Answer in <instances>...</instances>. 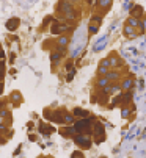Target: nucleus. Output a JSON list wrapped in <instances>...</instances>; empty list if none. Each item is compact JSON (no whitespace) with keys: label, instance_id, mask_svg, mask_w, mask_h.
Listing matches in <instances>:
<instances>
[{"label":"nucleus","instance_id":"nucleus-1","mask_svg":"<svg viewBox=\"0 0 146 158\" xmlns=\"http://www.w3.org/2000/svg\"><path fill=\"white\" fill-rule=\"evenodd\" d=\"M94 122V117H85V119H79L74 122V128L77 130V135H91V127H93Z\"/></svg>","mask_w":146,"mask_h":158},{"label":"nucleus","instance_id":"nucleus-2","mask_svg":"<svg viewBox=\"0 0 146 158\" xmlns=\"http://www.w3.org/2000/svg\"><path fill=\"white\" fill-rule=\"evenodd\" d=\"M57 13H58L60 17H65L66 21L76 19V17H77V11L72 8V5L69 2H60L57 5Z\"/></svg>","mask_w":146,"mask_h":158},{"label":"nucleus","instance_id":"nucleus-3","mask_svg":"<svg viewBox=\"0 0 146 158\" xmlns=\"http://www.w3.org/2000/svg\"><path fill=\"white\" fill-rule=\"evenodd\" d=\"M74 143L80 147V149H90L93 141H91V138L85 136V135H76L74 136Z\"/></svg>","mask_w":146,"mask_h":158},{"label":"nucleus","instance_id":"nucleus-4","mask_svg":"<svg viewBox=\"0 0 146 158\" xmlns=\"http://www.w3.org/2000/svg\"><path fill=\"white\" fill-rule=\"evenodd\" d=\"M38 132L44 136H49L52 133H55L57 132V128L53 127V125H49V124H46V122H39L38 124Z\"/></svg>","mask_w":146,"mask_h":158},{"label":"nucleus","instance_id":"nucleus-5","mask_svg":"<svg viewBox=\"0 0 146 158\" xmlns=\"http://www.w3.org/2000/svg\"><path fill=\"white\" fill-rule=\"evenodd\" d=\"M91 133H93L94 138H99V136H105V128H104V124L102 122H94L93 128H91Z\"/></svg>","mask_w":146,"mask_h":158},{"label":"nucleus","instance_id":"nucleus-6","mask_svg":"<svg viewBox=\"0 0 146 158\" xmlns=\"http://www.w3.org/2000/svg\"><path fill=\"white\" fill-rule=\"evenodd\" d=\"M19 25H21V19H19V17H11V19H8L6 24H5L8 31H16L17 28H19Z\"/></svg>","mask_w":146,"mask_h":158},{"label":"nucleus","instance_id":"nucleus-7","mask_svg":"<svg viewBox=\"0 0 146 158\" xmlns=\"http://www.w3.org/2000/svg\"><path fill=\"white\" fill-rule=\"evenodd\" d=\"M60 133H61V136H66V138H74V136L77 135V130L74 128V125H68V127L60 128Z\"/></svg>","mask_w":146,"mask_h":158},{"label":"nucleus","instance_id":"nucleus-8","mask_svg":"<svg viewBox=\"0 0 146 158\" xmlns=\"http://www.w3.org/2000/svg\"><path fill=\"white\" fill-rule=\"evenodd\" d=\"M141 16H143V6H140V5H134L132 10H131V17H134V19H138V21H140Z\"/></svg>","mask_w":146,"mask_h":158},{"label":"nucleus","instance_id":"nucleus-9","mask_svg":"<svg viewBox=\"0 0 146 158\" xmlns=\"http://www.w3.org/2000/svg\"><path fill=\"white\" fill-rule=\"evenodd\" d=\"M72 116H74V117H80V119H85V117H90V111H87L83 108H74Z\"/></svg>","mask_w":146,"mask_h":158},{"label":"nucleus","instance_id":"nucleus-10","mask_svg":"<svg viewBox=\"0 0 146 158\" xmlns=\"http://www.w3.org/2000/svg\"><path fill=\"white\" fill-rule=\"evenodd\" d=\"M132 88H134V78H132V77L124 78L123 83H121V89H123V91H129V89H132Z\"/></svg>","mask_w":146,"mask_h":158},{"label":"nucleus","instance_id":"nucleus-11","mask_svg":"<svg viewBox=\"0 0 146 158\" xmlns=\"http://www.w3.org/2000/svg\"><path fill=\"white\" fill-rule=\"evenodd\" d=\"M50 122H53V124H58V125L65 124V122H63V111H53V117H52V120H50Z\"/></svg>","mask_w":146,"mask_h":158},{"label":"nucleus","instance_id":"nucleus-12","mask_svg":"<svg viewBox=\"0 0 146 158\" xmlns=\"http://www.w3.org/2000/svg\"><path fill=\"white\" fill-rule=\"evenodd\" d=\"M11 100H13L14 107H19V105H21V102H22V96H21V92H19V91H13V94H11Z\"/></svg>","mask_w":146,"mask_h":158},{"label":"nucleus","instance_id":"nucleus-13","mask_svg":"<svg viewBox=\"0 0 146 158\" xmlns=\"http://www.w3.org/2000/svg\"><path fill=\"white\" fill-rule=\"evenodd\" d=\"M63 57V52H58V50H53L52 53H50V61H52V66L53 64H57L58 61H60V58Z\"/></svg>","mask_w":146,"mask_h":158},{"label":"nucleus","instance_id":"nucleus-14","mask_svg":"<svg viewBox=\"0 0 146 158\" xmlns=\"http://www.w3.org/2000/svg\"><path fill=\"white\" fill-rule=\"evenodd\" d=\"M57 44H58V47H63V49H66V45L69 44V38L66 35H63V36H60V39L57 41Z\"/></svg>","mask_w":146,"mask_h":158},{"label":"nucleus","instance_id":"nucleus-15","mask_svg":"<svg viewBox=\"0 0 146 158\" xmlns=\"http://www.w3.org/2000/svg\"><path fill=\"white\" fill-rule=\"evenodd\" d=\"M63 122L65 124H74V116H72V113H65V111H63Z\"/></svg>","mask_w":146,"mask_h":158},{"label":"nucleus","instance_id":"nucleus-16","mask_svg":"<svg viewBox=\"0 0 146 158\" xmlns=\"http://www.w3.org/2000/svg\"><path fill=\"white\" fill-rule=\"evenodd\" d=\"M138 24H140V21H138V19H134V17H129V19L126 21V25H127V27H132V28H137V27H138Z\"/></svg>","mask_w":146,"mask_h":158},{"label":"nucleus","instance_id":"nucleus-17","mask_svg":"<svg viewBox=\"0 0 146 158\" xmlns=\"http://www.w3.org/2000/svg\"><path fill=\"white\" fill-rule=\"evenodd\" d=\"M102 22V16H91V19H90V25H96L99 27V24Z\"/></svg>","mask_w":146,"mask_h":158},{"label":"nucleus","instance_id":"nucleus-18","mask_svg":"<svg viewBox=\"0 0 146 158\" xmlns=\"http://www.w3.org/2000/svg\"><path fill=\"white\" fill-rule=\"evenodd\" d=\"M108 85H110V81H108L105 77H99L97 78V88H105Z\"/></svg>","mask_w":146,"mask_h":158},{"label":"nucleus","instance_id":"nucleus-19","mask_svg":"<svg viewBox=\"0 0 146 158\" xmlns=\"http://www.w3.org/2000/svg\"><path fill=\"white\" fill-rule=\"evenodd\" d=\"M137 33H135V28H132V27H124V36H127V38H129V36H131V38H134V36H135Z\"/></svg>","mask_w":146,"mask_h":158},{"label":"nucleus","instance_id":"nucleus-20","mask_svg":"<svg viewBox=\"0 0 146 158\" xmlns=\"http://www.w3.org/2000/svg\"><path fill=\"white\" fill-rule=\"evenodd\" d=\"M105 78H107L108 81H113V80H118V78H120V74H118V72H107V75H105Z\"/></svg>","mask_w":146,"mask_h":158},{"label":"nucleus","instance_id":"nucleus-21","mask_svg":"<svg viewBox=\"0 0 146 158\" xmlns=\"http://www.w3.org/2000/svg\"><path fill=\"white\" fill-rule=\"evenodd\" d=\"M42 116H44V119L52 120V117H53V111H52L50 108H46V110L42 111Z\"/></svg>","mask_w":146,"mask_h":158},{"label":"nucleus","instance_id":"nucleus-22","mask_svg":"<svg viewBox=\"0 0 146 158\" xmlns=\"http://www.w3.org/2000/svg\"><path fill=\"white\" fill-rule=\"evenodd\" d=\"M5 74H6V66H5V61H0V81L3 80Z\"/></svg>","mask_w":146,"mask_h":158},{"label":"nucleus","instance_id":"nucleus-23","mask_svg":"<svg viewBox=\"0 0 146 158\" xmlns=\"http://www.w3.org/2000/svg\"><path fill=\"white\" fill-rule=\"evenodd\" d=\"M53 19H55L53 16H47V17H46V19L42 21V28H46V27H49V24H50V22H53Z\"/></svg>","mask_w":146,"mask_h":158},{"label":"nucleus","instance_id":"nucleus-24","mask_svg":"<svg viewBox=\"0 0 146 158\" xmlns=\"http://www.w3.org/2000/svg\"><path fill=\"white\" fill-rule=\"evenodd\" d=\"M10 116H11V114H10V111H8V110H3V108L0 110V119H5V117L8 119Z\"/></svg>","mask_w":146,"mask_h":158},{"label":"nucleus","instance_id":"nucleus-25","mask_svg":"<svg viewBox=\"0 0 146 158\" xmlns=\"http://www.w3.org/2000/svg\"><path fill=\"white\" fill-rule=\"evenodd\" d=\"M129 114H131V110L127 108V107H123V113H121V117H123V119H127V117H129Z\"/></svg>","mask_w":146,"mask_h":158},{"label":"nucleus","instance_id":"nucleus-26","mask_svg":"<svg viewBox=\"0 0 146 158\" xmlns=\"http://www.w3.org/2000/svg\"><path fill=\"white\" fill-rule=\"evenodd\" d=\"M97 31H99V27H96V25H90L88 27V33L90 35H96Z\"/></svg>","mask_w":146,"mask_h":158},{"label":"nucleus","instance_id":"nucleus-27","mask_svg":"<svg viewBox=\"0 0 146 158\" xmlns=\"http://www.w3.org/2000/svg\"><path fill=\"white\" fill-rule=\"evenodd\" d=\"M97 5L101 6V8H104V6H105V8H110V6H112V2H108V0H102V2H99Z\"/></svg>","mask_w":146,"mask_h":158},{"label":"nucleus","instance_id":"nucleus-28","mask_svg":"<svg viewBox=\"0 0 146 158\" xmlns=\"http://www.w3.org/2000/svg\"><path fill=\"white\" fill-rule=\"evenodd\" d=\"M74 75H76V71L72 69V71L68 74V77H66V81H72V78H74Z\"/></svg>","mask_w":146,"mask_h":158},{"label":"nucleus","instance_id":"nucleus-29","mask_svg":"<svg viewBox=\"0 0 146 158\" xmlns=\"http://www.w3.org/2000/svg\"><path fill=\"white\" fill-rule=\"evenodd\" d=\"M72 66H74V63H72V61H68V63L65 64V69H66V71H72Z\"/></svg>","mask_w":146,"mask_h":158},{"label":"nucleus","instance_id":"nucleus-30","mask_svg":"<svg viewBox=\"0 0 146 158\" xmlns=\"http://www.w3.org/2000/svg\"><path fill=\"white\" fill-rule=\"evenodd\" d=\"M14 60H16V52H13V53L10 55V60H8V63H10V64H14Z\"/></svg>","mask_w":146,"mask_h":158},{"label":"nucleus","instance_id":"nucleus-31","mask_svg":"<svg viewBox=\"0 0 146 158\" xmlns=\"http://www.w3.org/2000/svg\"><path fill=\"white\" fill-rule=\"evenodd\" d=\"M104 141H105V136H99V138L94 139V143H97V144H101V143H104Z\"/></svg>","mask_w":146,"mask_h":158},{"label":"nucleus","instance_id":"nucleus-32","mask_svg":"<svg viewBox=\"0 0 146 158\" xmlns=\"http://www.w3.org/2000/svg\"><path fill=\"white\" fill-rule=\"evenodd\" d=\"M72 158H83V153L82 152H74L72 153Z\"/></svg>","mask_w":146,"mask_h":158},{"label":"nucleus","instance_id":"nucleus-33","mask_svg":"<svg viewBox=\"0 0 146 158\" xmlns=\"http://www.w3.org/2000/svg\"><path fill=\"white\" fill-rule=\"evenodd\" d=\"M21 149H22V146H19V147H17V149H16V150L13 152V155H14V156H17V155H19V153H21Z\"/></svg>","mask_w":146,"mask_h":158},{"label":"nucleus","instance_id":"nucleus-34","mask_svg":"<svg viewBox=\"0 0 146 158\" xmlns=\"http://www.w3.org/2000/svg\"><path fill=\"white\" fill-rule=\"evenodd\" d=\"M33 127H35V124L32 122V120H30V122H27V128H29V130H32Z\"/></svg>","mask_w":146,"mask_h":158},{"label":"nucleus","instance_id":"nucleus-35","mask_svg":"<svg viewBox=\"0 0 146 158\" xmlns=\"http://www.w3.org/2000/svg\"><path fill=\"white\" fill-rule=\"evenodd\" d=\"M29 139H30L32 143H35V141H36V136H35V135H30V136H29Z\"/></svg>","mask_w":146,"mask_h":158},{"label":"nucleus","instance_id":"nucleus-36","mask_svg":"<svg viewBox=\"0 0 146 158\" xmlns=\"http://www.w3.org/2000/svg\"><path fill=\"white\" fill-rule=\"evenodd\" d=\"M3 108V100H0V110Z\"/></svg>","mask_w":146,"mask_h":158},{"label":"nucleus","instance_id":"nucleus-37","mask_svg":"<svg viewBox=\"0 0 146 158\" xmlns=\"http://www.w3.org/2000/svg\"><path fill=\"white\" fill-rule=\"evenodd\" d=\"M0 50H2V44H0Z\"/></svg>","mask_w":146,"mask_h":158},{"label":"nucleus","instance_id":"nucleus-38","mask_svg":"<svg viewBox=\"0 0 146 158\" xmlns=\"http://www.w3.org/2000/svg\"><path fill=\"white\" fill-rule=\"evenodd\" d=\"M101 158H107V156H101Z\"/></svg>","mask_w":146,"mask_h":158}]
</instances>
